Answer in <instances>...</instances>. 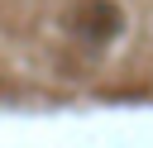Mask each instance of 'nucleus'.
Wrapping results in <instances>:
<instances>
[]
</instances>
